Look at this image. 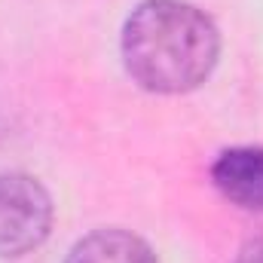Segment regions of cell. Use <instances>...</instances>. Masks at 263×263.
Here are the masks:
<instances>
[{
  "label": "cell",
  "instance_id": "cell-1",
  "mask_svg": "<svg viewBox=\"0 0 263 263\" xmlns=\"http://www.w3.org/2000/svg\"><path fill=\"white\" fill-rule=\"evenodd\" d=\"M220 55L214 22L181 0H144L123 28V62L147 92L181 95L202 86Z\"/></svg>",
  "mask_w": 263,
  "mask_h": 263
},
{
  "label": "cell",
  "instance_id": "cell-2",
  "mask_svg": "<svg viewBox=\"0 0 263 263\" xmlns=\"http://www.w3.org/2000/svg\"><path fill=\"white\" fill-rule=\"evenodd\" d=\"M52 230V199L25 172L0 175V257H22L46 242Z\"/></svg>",
  "mask_w": 263,
  "mask_h": 263
},
{
  "label": "cell",
  "instance_id": "cell-3",
  "mask_svg": "<svg viewBox=\"0 0 263 263\" xmlns=\"http://www.w3.org/2000/svg\"><path fill=\"white\" fill-rule=\"evenodd\" d=\"M217 193L245 211H263V147H230L211 162Z\"/></svg>",
  "mask_w": 263,
  "mask_h": 263
},
{
  "label": "cell",
  "instance_id": "cell-4",
  "mask_svg": "<svg viewBox=\"0 0 263 263\" xmlns=\"http://www.w3.org/2000/svg\"><path fill=\"white\" fill-rule=\"evenodd\" d=\"M65 263H159L153 248L129 230H95L83 236Z\"/></svg>",
  "mask_w": 263,
  "mask_h": 263
},
{
  "label": "cell",
  "instance_id": "cell-5",
  "mask_svg": "<svg viewBox=\"0 0 263 263\" xmlns=\"http://www.w3.org/2000/svg\"><path fill=\"white\" fill-rule=\"evenodd\" d=\"M233 263H263V239H251V242L236 254Z\"/></svg>",
  "mask_w": 263,
  "mask_h": 263
}]
</instances>
